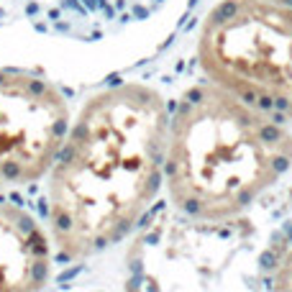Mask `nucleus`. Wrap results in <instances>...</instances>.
Masks as SVG:
<instances>
[{"label":"nucleus","instance_id":"obj_1","mask_svg":"<svg viewBox=\"0 0 292 292\" xmlns=\"http://www.w3.org/2000/svg\"><path fill=\"white\" fill-rule=\"evenodd\" d=\"M169 115L164 95L141 82L105 87L82 105L46 187L62 256H95L143 223L164 182Z\"/></svg>","mask_w":292,"mask_h":292},{"label":"nucleus","instance_id":"obj_2","mask_svg":"<svg viewBox=\"0 0 292 292\" xmlns=\"http://www.w3.org/2000/svg\"><path fill=\"white\" fill-rule=\"evenodd\" d=\"M289 169L284 123L213 82L187 90L169 115L164 185L185 215L238 218Z\"/></svg>","mask_w":292,"mask_h":292},{"label":"nucleus","instance_id":"obj_3","mask_svg":"<svg viewBox=\"0 0 292 292\" xmlns=\"http://www.w3.org/2000/svg\"><path fill=\"white\" fill-rule=\"evenodd\" d=\"M277 261L246 215L203 221L162 208L126 254V292H261Z\"/></svg>","mask_w":292,"mask_h":292},{"label":"nucleus","instance_id":"obj_4","mask_svg":"<svg viewBox=\"0 0 292 292\" xmlns=\"http://www.w3.org/2000/svg\"><path fill=\"white\" fill-rule=\"evenodd\" d=\"M198 62L208 82L292 120V6L221 0L200 26Z\"/></svg>","mask_w":292,"mask_h":292},{"label":"nucleus","instance_id":"obj_5","mask_svg":"<svg viewBox=\"0 0 292 292\" xmlns=\"http://www.w3.org/2000/svg\"><path fill=\"white\" fill-rule=\"evenodd\" d=\"M62 90L23 67H0V192L41 180L69 131Z\"/></svg>","mask_w":292,"mask_h":292},{"label":"nucleus","instance_id":"obj_6","mask_svg":"<svg viewBox=\"0 0 292 292\" xmlns=\"http://www.w3.org/2000/svg\"><path fill=\"white\" fill-rule=\"evenodd\" d=\"M146 0H0V34L44 44H87Z\"/></svg>","mask_w":292,"mask_h":292},{"label":"nucleus","instance_id":"obj_7","mask_svg":"<svg viewBox=\"0 0 292 292\" xmlns=\"http://www.w3.org/2000/svg\"><path fill=\"white\" fill-rule=\"evenodd\" d=\"M52 249L34 215L0 203V292H41L49 277Z\"/></svg>","mask_w":292,"mask_h":292},{"label":"nucleus","instance_id":"obj_8","mask_svg":"<svg viewBox=\"0 0 292 292\" xmlns=\"http://www.w3.org/2000/svg\"><path fill=\"white\" fill-rule=\"evenodd\" d=\"M266 287H269V292H292V249L277 254Z\"/></svg>","mask_w":292,"mask_h":292},{"label":"nucleus","instance_id":"obj_9","mask_svg":"<svg viewBox=\"0 0 292 292\" xmlns=\"http://www.w3.org/2000/svg\"><path fill=\"white\" fill-rule=\"evenodd\" d=\"M274 3H284V6H292V0H274Z\"/></svg>","mask_w":292,"mask_h":292}]
</instances>
